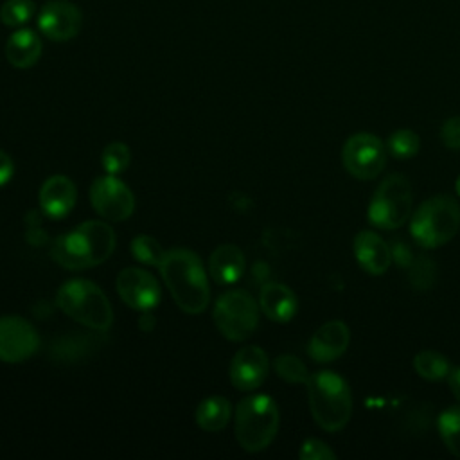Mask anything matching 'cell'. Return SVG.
<instances>
[{
  "label": "cell",
  "instance_id": "obj_1",
  "mask_svg": "<svg viewBox=\"0 0 460 460\" xmlns=\"http://www.w3.org/2000/svg\"><path fill=\"white\" fill-rule=\"evenodd\" d=\"M158 270L172 300L181 311L199 314L207 309L210 289L201 259L194 252L185 248L169 250Z\"/></svg>",
  "mask_w": 460,
  "mask_h": 460
},
{
  "label": "cell",
  "instance_id": "obj_2",
  "mask_svg": "<svg viewBox=\"0 0 460 460\" xmlns=\"http://www.w3.org/2000/svg\"><path fill=\"white\" fill-rule=\"evenodd\" d=\"M309 410L314 422L329 431H340L352 415V395L347 381L331 370L309 376L307 383Z\"/></svg>",
  "mask_w": 460,
  "mask_h": 460
},
{
  "label": "cell",
  "instance_id": "obj_3",
  "mask_svg": "<svg viewBox=\"0 0 460 460\" xmlns=\"http://www.w3.org/2000/svg\"><path fill=\"white\" fill-rule=\"evenodd\" d=\"M279 408L270 395L244 397L235 408V438L248 453L266 449L279 429Z\"/></svg>",
  "mask_w": 460,
  "mask_h": 460
},
{
  "label": "cell",
  "instance_id": "obj_4",
  "mask_svg": "<svg viewBox=\"0 0 460 460\" xmlns=\"http://www.w3.org/2000/svg\"><path fill=\"white\" fill-rule=\"evenodd\" d=\"M460 228V205L446 194L433 196L419 205L410 221V232L422 248H438L449 243Z\"/></svg>",
  "mask_w": 460,
  "mask_h": 460
},
{
  "label": "cell",
  "instance_id": "obj_5",
  "mask_svg": "<svg viewBox=\"0 0 460 460\" xmlns=\"http://www.w3.org/2000/svg\"><path fill=\"white\" fill-rule=\"evenodd\" d=\"M59 309L72 320L95 329L106 331L113 322V311L104 291L84 279L65 282L56 296Z\"/></svg>",
  "mask_w": 460,
  "mask_h": 460
},
{
  "label": "cell",
  "instance_id": "obj_6",
  "mask_svg": "<svg viewBox=\"0 0 460 460\" xmlns=\"http://www.w3.org/2000/svg\"><path fill=\"white\" fill-rule=\"evenodd\" d=\"M411 214V183L402 174L386 176L368 205V221L381 230L399 228Z\"/></svg>",
  "mask_w": 460,
  "mask_h": 460
},
{
  "label": "cell",
  "instance_id": "obj_7",
  "mask_svg": "<svg viewBox=\"0 0 460 460\" xmlns=\"http://www.w3.org/2000/svg\"><path fill=\"white\" fill-rule=\"evenodd\" d=\"M212 318L225 338L243 341L253 334L259 323V307L248 291L230 289L217 298Z\"/></svg>",
  "mask_w": 460,
  "mask_h": 460
},
{
  "label": "cell",
  "instance_id": "obj_8",
  "mask_svg": "<svg viewBox=\"0 0 460 460\" xmlns=\"http://www.w3.org/2000/svg\"><path fill=\"white\" fill-rule=\"evenodd\" d=\"M345 171L358 180H374L386 165V146L372 133H356L341 147Z\"/></svg>",
  "mask_w": 460,
  "mask_h": 460
},
{
  "label": "cell",
  "instance_id": "obj_9",
  "mask_svg": "<svg viewBox=\"0 0 460 460\" xmlns=\"http://www.w3.org/2000/svg\"><path fill=\"white\" fill-rule=\"evenodd\" d=\"M90 203L93 210L108 221H124L135 210L133 192L113 174L101 176L92 183Z\"/></svg>",
  "mask_w": 460,
  "mask_h": 460
},
{
  "label": "cell",
  "instance_id": "obj_10",
  "mask_svg": "<svg viewBox=\"0 0 460 460\" xmlns=\"http://www.w3.org/2000/svg\"><path fill=\"white\" fill-rule=\"evenodd\" d=\"M40 347V336L22 316H0V361L22 363Z\"/></svg>",
  "mask_w": 460,
  "mask_h": 460
},
{
  "label": "cell",
  "instance_id": "obj_11",
  "mask_svg": "<svg viewBox=\"0 0 460 460\" xmlns=\"http://www.w3.org/2000/svg\"><path fill=\"white\" fill-rule=\"evenodd\" d=\"M117 293L126 305L138 311H151L162 298L156 279L140 268H126L119 273Z\"/></svg>",
  "mask_w": 460,
  "mask_h": 460
},
{
  "label": "cell",
  "instance_id": "obj_12",
  "mask_svg": "<svg viewBox=\"0 0 460 460\" xmlns=\"http://www.w3.org/2000/svg\"><path fill=\"white\" fill-rule=\"evenodd\" d=\"M38 27L52 41L72 40L81 29V11L66 0L47 2L38 14Z\"/></svg>",
  "mask_w": 460,
  "mask_h": 460
},
{
  "label": "cell",
  "instance_id": "obj_13",
  "mask_svg": "<svg viewBox=\"0 0 460 460\" xmlns=\"http://www.w3.org/2000/svg\"><path fill=\"white\" fill-rule=\"evenodd\" d=\"M268 354L257 345L239 349L230 363V381L239 390L259 388L268 376Z\"/></svg>",
  "mask_w": 460,
  "mask_h": 460
},
{
  "label": "cell",
  "instance_id": "obj_14",
  "mask_svg": "<svg viewBox=\"0 0 460 460\" xmlns=\"http://www.w3.org/2000/svg\"><path fill=\"white\" fill-rule=\"evenodd\" d=\"M350 331L345 322L331 320L318 327L307 343V354L316 363H329L338 359L349 347Z\"/></svg>",
  "mask_w": 460,
  "mask_h": 460
},
{
  "label": "cell",
  "instance_id": "obj_15",
  "mask_svg": "<svg viewBox=\"0 0 460 460\" xmlns=\"http://www.w3.org/2000/svg\"><path fill=\"white\" fill-rule=\"evenodd\" d=\"M77 190L70 178L63 174H54L40 189V207L45 216L52 219L65 217L75 205Z\"/></svg>",
  "mask_w": 460,
  "mask_h": 460
},
{
  "label": "cell",
  "instance_id": "obj_16",
  "mask_svg": "<svg viewBox=\"0 0 460 460\" xmlns=\"http://www.w3.org/2000/svg\"><path fill=\"white\" fill-rule=\"evenodd\" d=\"M354 257L370 275H383L392 262V250L385 239L372 230H361L354 235Z\"/></svg>",
  "mask_w": 460,
  "mask_h": 460
},
{
  "label": "cell",
  "instance_id": "obj_17",
  "mask_svg": "<svg viewBox=\"0 0 460 460\" xmlns=\"http://www.w3.org/2000/svg\"><path fill=\"white\" fill-rule=\"evenodd\" d=\"M259 305L270 320L279 323L289 322L298 311L296 295L280 282H268L262 286Z\"/></svg>",
  "mask_w": 460,
  "mask_h": 460
},
{
  "label": "cell",
  "instance_id": "obj_18",
  "mask_svg": "<svg viewBox=\"0 0 460 460\" xmlns=\"http://www.w3.org/2000/svg\"><path fill=\"white\" fill-rule=\"evenodd\" d=\"M244 255L235 244L217 246L208 259V273L221 286L237 282L244 273Z\"/></svg>",
  "mask_w": 460,
  "mask_h": 460
},
{
  "label": "cell",
  "instance_id": "obj_19",
  "mask_svg": "<svg viewBox=\"0 0 460 460\" xmlns=\"http://www.w3.org/2000/svg\"><path fill=\"white\" fill-rule=\"evenodd\" d=\"M88 250L92 266L104 262L115 250V234L102 221H84L75 228Z\"/></svg>",
  "mask_w": 460,
  "mask_h": 460
},
{
  "label": "cell",
  "instance_id": "obj_20",
  "mask_svg": "<svg viewBox=\"0 0 460 460\" xmlns=\"http://www.w3.org/2000/svg\"><path fill=\"white\" fill-rule=\"evenodd\" d=\"M41 56V40L31 29H20L5 41V58L16 68L32 66Z\"/></svg>",
  "mask_w": 460,
  "mask_h": 460
},
{
  "label": "cell",
  "instance_id": "obj_21",
  "mask_svg": "<svg viewBox=\"0 0 460 460\" xmlns=\"http://www.w3.org/2000/svg\"><path fill=\"white\" fill-rule=\"evenodd\" d=\"M50 255L59 266H63L66 270L92 268L88 250H86V246H84L77 230H72L68 234L59 235L54 241L52 248H50Z\"/></svg>",
  "mask_w": 460,
  "mask_h": 460
},
{
  "label": "cell",
  "instance_id": "obj_22",
  "mask_svg": "<svg viewBox=\"0 0 460 460\" xmlns=\"http://www.w3.org/2000/svg\"><path fill=\"white\" fill-rule=\"evenodd\" d=\"M230 413H232V408H230L228 399H225L221 395H212V397L203 399L198 404V408L194 411V419H196V424L203 431L216 433V431H221L228 424Z\"/></svg>",
  "mask_w": 460,
  "mask_h": 460
},
{
  "label": "cell",
  "instance_id": "obj_23",
  "mask_svg": "<svg viewBox=\"0 0 460 460\" xmlns=\"http://www.w3.org/2000/svg\"><path fill=\"white\" fill-rule=\"evenodd\" d=\"M415 372L428 381H442L447 379L451 372V365L447 358L437 350H422L413 358Z\"/></svg>",
  "mask_w": 460,
  "mask_h": 460
},
{
  "label": "cell",
  "instance_id": "obj_24",
  "mask_svg": "<svg viewBox=\"0 0 460 460\" xmlns=\"http://www.w3.org/2000/svg\"><path fill=\"white\" fill-rule=\"evenodd\" d=\"M437 428L444 446L460 458V406H451L438 415Z\"/></svg>",
  "mask_w": 460,
  "mask_h": 460
},
{
  "label": "cell",
  "instance_id": "obj_25",
  "mask_svg": "<svg viewBox=\"0 0 460 460\" xmlns=\"http://www.w3.org/2000/svg\"><path fill=\"white\" fill-rule=\"evenodd\" d=\"M131 253L138 262L147 266H156V268L162 264L165 257V250L151 235H137L131 241Z\"/></svg>",
  "mask_w": 460,
  "mask_h": 460
},
{
  "label": "cell",
  "instance_id": "obj_26",
  "mask_svg": "<svg viewBox=\"0 0 460 460\" xmlns=\"http://www.w3.org/2000/svg\"><path fill=\"white\" fill-rule=\"evenodd\" d=\"M36 13L32 0H7L0 7V20L7 27H20L27 23Z\"/></svg>",
  "mask_w": 460,
  "mask_h": 460
},
{
  "label": "cell",
  "instance_id": "obj_27",
  "mask_svg": "<svg viewBox=\"0 0 460 460\" xmlns=\"http://www.w3.org/2000/svg\"><path fill=\"white\" fill-rule=\"evenodd\" d=\"M408 280L411 288L419 291H426L435 286L437 280V266L431 259L428 257H417L413 262L408 266Z\"/></svg>",
  "mask_w": 460,
  "mask_h": 460
},
{
  "label": "cell",
  "instance_id": "obj_28",
  "mask_svg": "<svg viewBox=\"0 0 460 460\" xmlns=\"http://www.w3.org/2000/svg\"><path fill=\"white\" fill-rule=\"evenodd\" d=\"M419 144H420L419 135L415 131L404 128V129H397L390 135L388 151L392 156H395L399 160H406V158H411L419 151Z\"/></svg>",
  "mask_w": 460,
  "mask_h": 460
},
{
  "label": "cell",
  "instance_id": "obj_29",
  "mask_svg": "<svg viewBox=\"0 0 460 460\" xmlns=\"http://www.w3.org/2000/svg\"><path fill=\"white\" fill-rule=\"evenodd\" d=\"M131 160V151L124 142H111L104 147L101 162H102V169L106 171V174H120L122 171L128 169Z\"/></svg>",
  "mask_w": 460,
  "mask_h": 460
},
{
  "label": "cell",
  "instance_id": "obj_30",
  "mask_svg": "<svg viewBox=\"0 0 460 460\" xmlns=\"http://www.w3.org/2000/svg\"><path fill=\"white\" fill-rule=\"evenodd\" d=\"M273 368L277 376L288 383H307L309 379V370L307 367L293 354H282L275 359Z\"/></svg>",
  "mask_w": 460,
  "mask_h": 460
},
{
  "label": "cell",
  "instance_id": "obj_31",
  "mask_svg": "<svg viewBox=\"0 0 460 460\" xmlns=\"http://www.w3.org/2000/svg\"><path fill=\"white\" fill-rule=\"evenodd\" d=\"M298 456L302 460H334L336 453L325 442L318 438H307L300 446Z\"/></svg>",
  "mask_w": 460,
  "mask_h": 460
},
{
  "label": "cell",
  "instance_id": "obj_32",
  "mask_svg": "<svg viewBox=\"0 0 460 460\" xmlns=\"http://www.w3.org/2000/svg\"><path fill=\"white\" fill-rule=\"evenodd\" d=\"M442 144L449 149H460V117H449L440 129Z\"/></svg>",
  "mask_w": 460,
  "mask_h": 460
},
{
  "label": "cell",
  "instance_id": "obj_33",
  "mask_svg": "<svg viewBox=\"0 0 460 460\" xmlns=\"http://www.w3.org/2000/svg\"><path fill=\"white\" fill-rule=\"evenodd\" d=\"M392 259H395V262L399 266H404V268H408L413 262V255H411L410 248L404 243H395V246L392 250Z\"/></svg>",
  "mask_w": 460,
  "mask_h": 460
},
{
  "label": "cell",
  "instance_id": "obj_34",
  "mask_svg": "<svg viewBox=\"0 0 460 460\" xmlns=\"http://www.w3.org/2000/svg\"><path fill=\"white\" fill-rule=\"evenodd\" d=\"M13 172H14V165H13L11 158H9V155L0 151V187L5 185L11 180Z\"/></svg>",
  "mask_w": 460,
  "mask_h": 460
},
{
  "label": "cell",
  "instance_id": "obj_35",
  "mask_svg": "<svg viewBox=\"0 0 460 460\" xmlns=\"http://www.w3.org/2000/svg\"><path fill=\"white\" fill-rule=\"evenodd\" d=\"M447 383H449V388H451L453 395L456 397V401H460V368H451V372L447 376Z\"/></svg>",
  "mask_w": 460,
  "mask_h": 460
},
{
  "label": "cell",
  "instance_id": "obj_36",
  "mask_svg": "<svg viewBox=\"0 0 460 460\" xmlns=\"http://www.w3.org/2000/svg\"><path fill=\"white\" fill-rule=\"evenodd\" d=\"M138 325H140V329L142 331H151L153 329V325H155V320H153V316L147 313V311H144V314L140 316V320H138Z\"/></svg>",
  "mask_w": 460,
  "mask_h": 460
},
{
  "label": "cell",
  "instance_id": "obj_37",
  "mask_svg": "<svg viewBox=\"0 0 460 460\" xmlns=\"http://www.w3.org/2000/svg\"><path fill=\"white\" fill-rule=\"evenodd\" d=\"M455 189H456V192H458V196H460V174H458V178H456V181H455Z\"/></svg>",
  "mask_w": 460,
  "mask_h": 460
}]
</instances>
